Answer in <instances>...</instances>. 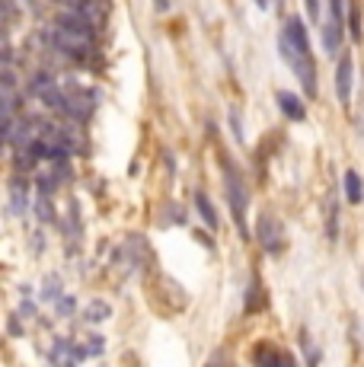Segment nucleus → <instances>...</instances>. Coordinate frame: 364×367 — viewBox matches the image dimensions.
<instances>
[{
	"label": "nucleus",
	"instance_id": "obj_1",
	"mask_svg": "<svg viewBox=\"0 0 364 367\" xmlns=\"http://www.w3.org/2000/svg\"><path fill=\"white\" fill-rule=\"evenodd\" d=\"M278 55H282L284 64H288L291 70H294V77L300 80L307 100H313L316 90H320V86H316V61H313V55H310L307 29L298 17H291L288 23H284L282 35H278Z\"/></svg>",
	"mask_w": 364,
	"mask_h": 367
},
{
	"label": "nucleus",
	"instance_id": "obj_2",
	"mask_svg": "<svg viewBox=\"0 0 364 367\" xmlns=\"http://www.w3.org/2000/svg\"><path fill=\"white\" fill-rule=\"evenodd\" d=\"M51 42L61 55L74 61H87L96 51V26L83 17L80 10H64L55 17V26H51Z\"/></svg>",
	"mask_w": 364,
	"mask_h": 367
},
{
	"label": "nucleus",
	"instance_id": "obj_3",
	"mask_svg": "<svg viewBox=\"0 0 364 367\" xmlns=\"http://www.w3.org/2000/svg\"><path fill=\"white\" fill-rule=\"evenodd\" d=\"M224 189H227V201H230V211H233V224H237V234L243 240H249V189L243 185V176L240 169L224 160Z\"/></svg>",
	"mask_w": 364,
	"mask_h": 367
},
{
	"label": "nucleus",
	"instance_id": "obj_4",
	"mask_svg": "<svg viewBox=\"0 0 364 367\" xmlns=\"http://www.w3.org/2000/svg\"><path fill=\"white\" fill-rule=\"evenodd\" d=\"M348 10H345V0H329V17H326V26H323V48L329 55L342 48V29L348 23Z\"/></svg>",
	"mask_w": 364,
	"mask_h": 367
},
{
	"label": "nucleus",
	"instance_id": "obj_5",
	"mask_svg": "<svg viewBox=\"0 0 364 367\" xmlns=\"http://www.w3.org/2000/svg\"><path fill=\"white\" fill-rule=\"evenodd\" d=\"M93 109H96V96L90 90H64V106H61L64 115H71L74 122H83V118L93 115Z\"/></svg>",
	"mask_w": 364,
	"mask_h": 367
},
{
	"label": "nucleus",
	"instance_id": "obj_6",
	"mask_svg": "<svg viewBox=\"0 0 364 367\" xmlns=\"http://www.w3.org/2000/svg\"><path fill=\"white\" fill-rule=\"evenodd\" d=\"M256 240L262 243V250L278 252V250H282V224H278V220H275L272 214H259Z\"/></svg>",
	"mask_w": 364,
	"mask_h": 367
},
{
	"label": "nucleus",
	"instance_id": "obj_7",
	"mask_svg": "<svg viewBox=\"0 0 364 367\" xmlns=\"http://www.w3.org/2000/svg\"><path fill=\"white\" fill-rule=\"evenodd\" d=\"M336 96L348 109V102H352V58L348 55H342L339 67H336Z\"/></svg>",
	"mask_w": 364,
	"mask_h": 367
},
{
	"label": "nucleus",
	"instance_id": "obj_8",
	"mask_svg": "<svg viewBox=\"0 0 364 367\" xmlns=\"http://www.w3.org/2000/svg\"><path fill=\"white\" fill-rule=\"evenodd\" d=\"M253 364H256V367H284V364H288V358H284L272 342H259L256 348H253Z\"/></svg>",
	"mask_w": 364,
	"mask_h": 367
},
{
	"label": "nucleus",
	"instance_id": "obj_9",
	"mask_svg": "<svg viewBox=\"0 0 364 367\" xmlns=\"http://www.w3.org/2000/svg\"><path fill=\"white\" fill-rule=\"evenodd\" d=\"M275 102H278V109H282V112L291 118V122H304L307 109H304V102H300V96H294V93L282 90V93H275Z\"/></svg>",
	"mask_w": 364,
	"mask_h": 367
},
{
	"label": "nucleus",
	"instance_id": "obj_10",
	"mask_svg": "<svg viewBox=\"0 0 364 367\" xmlns=\"http://www.w3.org/2000/svg\"><path fill=\"white\" fill-rule=\"evenodd\" d=\"M195 208H199V214L205 217V224H208V230H217V211H215V205H211V198H208L205 192H199L195 195Z\"/></svg>",
	"mask_w": 364,
	"mask_h": 367
},
{
	"label": "nucleus",
	"instance_id": "obj_11",
	"mask_svg": "<svg viewBox=\"0 0 364 367\" xmlns=\"http://www.w3.org/2000/svg\"><path fill=\"white\" fill-rule=\"evenodd\" d=\"M345 198L352 201V205H358V201L364 198V185H361V179H358L355 169H348L345 173Z\"/></svg>",
	"mask_w": 364,
	"mask_h": 367
},
{
	"label": "nucleus",
	"instance_id": "obj_12",
	"mask_svg": "<svg viewBox=\"0 0 364 367\" xmlns=\"http://www.w3.org/2000/svg\"><path fill=\"white\" fill-rule=\"evenodd\" d=\"M348 32L355 42H361V7L358 3H348Z\"/></svg>",
	"mask_w": 364,
	"mask_h": 367
},
{
	"label": "nucleus",
	"instance_id": "obj_13",
	"mask_svg": "<svg viewBox=\"0 0 364 367\" xmlns=\"http://www.w3.org/2000/svg\"><path fill=\"white\" fill-rule=\"evenodd\" d=\"M26 192H29V189L23 185V179H13L10 195H13V211H17V214H23V211H26Z\"/></svg>",
	"mask_w": 364,
	"mask_h": 367
},
{
	"label": "nucleus",
	"instance_id": "obj_14",
	"mask_svg": "<svg viewBox=\"0 0 364 367\" xmlns=\"http://www.w3.org/2000/svg\"><path fill=\"white\" fill-rule=\"evenodd\" d=\"M106 317H109V307H106V303L96 301V303H90V307H87V319H106Z\"/></svg>",
	"mask_w": 364,
	"mask_h": 367
},
{
	"label": "nucleus",
	"instance_id": "obj_15",
	"mask_svg": "<svg viewBox=\"0 0 364 367\" xmlns=\"http://www.w3.org/2000/svg\"><path fill=\"white\" fill-rule=\"evenodd\" d=\"M304 7H307V17L310 19H320V0H304Z\"/></svg>",
	"mask_w": 364,
	"mask_h": 367
},
{
	"label": "nucleus",
	"instance_id": "obj_16",
	"mask_svg": "<svg viewBox=\"0 0 364 367\" xmlns=\"http://www.w3.org/2000/svg\"><path fill=\"white\" fill-rule=\"evenodd\" d=\"M154 7H157V10H170V0H154Z\"/></svg>",
	"mask_w": 364,
	"mask_h": 367
},
{
	"label": "nucleus",
	"instance_id": "obj_17",
	"mask_svg": "<svg viewBox=\"0 0 364 367\" xmlns=\"http://www.w3.org/2000/svg\"><path fill=\"white\" fill-rule=\"evenodd\" d=\"M256 7L259 10H269V0H256Z\"/></svg>",
	"mask_w": 364,
	"mask_h": 367
},
{
	"label": "nucleus",
	"instance_id": "obj_18",
	"mask_svg": "<svg viewBox=\"0 0 364 367\" xmlns=\"http://www.w3.org/2000/svg\"><path fill=\"white\" fill-rule=\"evenodd\" d=\"M221 364H224V361H221V355H217V358L211 361V364H208V367H221Z\"/></svg>",
	"mask_w": 364,
	"mask_h": 367
}]
</instances>
